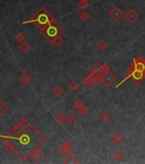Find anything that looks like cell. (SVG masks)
<instances>
[{
	"mask_svg": "<svg viewBox=\"0 0 145 164\" xmlns=\"http://www.w3.org/2000/svg\"><path fill=\"white\" fill-rule=\"evenodd\" d=\"M53 91H54V93L57 95V96H61V95H62L63 94V89L60 86H57L54 90H53Z\"/></svg>",
	"mask_w": 145,
	"mask_h": 164,
	"instance_id": "obj_19",
	"label": "cell"
},
{
	"mask_svg": "<svg viewBox=\"0 0 145 164\" xmlns=\"http://www.w3.org/2000/svg\"><path fill=\"white\" fill-rule=\"evenodd\" d=\"M85 104H84V103L80 100V99H78L75 103H74V107L77 109H81L82 107H84Z\"/></svg>",
	"mask_w": 145,
	"mask_h": 164,
	"instance_id": "obj_22",
	"label": "cell"
},
{
	"mask_svg": "<svg viewBox=\"0 0 145 164\" xmlns=\"http://www.w3.org/2000/svg\"><path fill=\"white\" fill-rule=\"evenodd\" d=\"M89 18H90V15H89L87 12L84 11V10H83V11L80 13V15H79V19H80L81 21H86Z\"/></svg>",
	"mask_w": 145,
	"mask_h": 164,
	"instance_id": "obj_18",
	"label": "cell"
},
{
	"mask_svg": "<svg viewBox=\"0 0 145 164\" xmlns=\"http://www.w3.org/2000/svg\"><path fill=\"white\" fill-rule=\"evenodd\" d=\"M125 17H126V19L129 22L133 23V22H135V21L137 20L138 15H137V13L133 9H130V10L125 14Z\"/></svg>",
	"mask_w": 145,
	"mask_h": 164,
	"instance_id": "obj_5",
	"label": "cell"
},
{
	"mask_svg": "<svg viewBox=\"0 0 145 164\" xmlns=\"http://www.w3.org/2000/svg\"><path fill=\"white\" fill-rule=\"evenodd\" d=\"M55 120L57 122L58 124H62L66 120V118H65V116L62 114H57L55 116Z\"/></svg>",
	"mask_w": 145,
	"mask_h": 164,
	"instance_id": "obj_15",
	"label": "cell"
},
{
	"mask_svg": "<svg viewBox=\"0 0 145 164\" xmlns=\"http://www.w3.org/2000/svg\"><path fill=\"white\" fill-rule=\"evenodd\" d=\"M97 47L101 50V51H104L106 48H107V44H106V42L105 41H99L98 42V44H97Z\"/></svg>",
	"mask_w": 145,
	"mask_h": 164,
	"instance_id": "obj_24",
	"label": "cell"
},
{
	"mask_svg": "<svg viewBox=\"0 0 145 164\" xmlns=\"http://www.w3.org/2000/svg\"><path fill=\"white\" fill-rule=\"evenodd\" d=\"M63 31L61 28V27L57 24L56 22H54L53 21H50L46 28L43 31L44 35L50 41V42H54V40L56 39H57L58 37H60V35L61 34Z\"/></svg>",
	"mask_w": 145,
	"mask_h": 164,
	"instance_id": "obj_1",
	"label": "cell"
},
{
	"mask_svg": "<svg viewBox=\"0 0 145 164\" xmlns=\"http://www.w3.org/2000/svg\"><path fill=\"white\" fill-rule=\"evenodd\" d=\"M89 5V2L88 1H85V0H81L79 3V8L81 10H85L88 7Z\"/></svg>",
	"mask_w": 145,
	"mask_h": 164,
	"instance_id": "obj_17",
	"label": "cell"
},
{
	"mask_svg": "<svg viewBox=\"0 0 145 164\" xmlns=\"http://www.w3.org/2000/svg\"><path fill=\"white\" fill-rule=\"evenodd\" d=\"M79 160L77 158H75L73 156H68L65 161H64V163H79Z\"/></svg>",
	"mask_w": 145,
	"mask_h": 164,
	"instance_id": "obj_13",
	"label": "cell"
},
{
	"mask_svg": "<svg viewBox=\"0 0 145 164\" xmlns=\"http://www.w3.org/2000/svg\"><path fill=\"white\" fill-rule=\"evenodd\" d=\"M79 112L82 116L86 115L87 112H88V109H87L86 106H84V107H82L81 109H79Z\"/></svg>",
	"mask_w": 145,
	"mask_h": 164,
	"instance_id": "obj_26",
	"label": "cell"
},
{
	"mask_svg": "<svg viewBox=\"0 0 145 164\" xmlns=\"http://www.w3.org/2000/svg\"><path fill=\"white\" fill-rule=\"evenodd\" d=\"M68 87H69V89L71 90V91H74L79 89V83H77L76 81H71V82L69 83V85H68Z\"/></svg>",
	"mask_w": 145,
	"mask_h": 164,
	"instance_id": "obj_16",
	"label": "cell"
},
{
	"mask_svg": "<svg viewBox=\"0 0 145 164\" xmlns=\"http://www.w3.org/2000/svg\"><path fill=\"white\" fill-rule=\"evenodd\" d=\"M115 75H113L110 71L104 73L102 76V80L106 86H111L113 84V82L115 81Z\"/></svg>",
	"mask_w": 145,
	"mask_h": 164,
	"instance_id": "obj_4",
	"label": "cell"
},
{
	"mask_svg": "<svg viewBox=\"0 0 145 164\" xmlns=\"http://www.w3.org/2000/svg\"><path fill=\"white\" fill-rule=\"evenodd\" d=\"M100 118H101L102 120H103V121H107V120H108L110 119V116H109L107 112H103V113H102L101 114Z\"/></svg>",
	"mask_w": 145,
	"mask_h": 164,
	"instance_id": "obj_23",
	"label": "cell"
},
{
	"mask_svg": "<svg viewBox=\"0 0 145 164\" xmlns=\"http://www.w3.org/2000/svg\"><path fill=\"white\" fill-rule=\"evenodd\" d=\"M21 49L23 51H28L29 49V45L28 43H27V42H23L21 45Z\"/></svg>",
	"mask_w": 145,
	"mask_h": 164,
	"instance_id": "obj_25",
	"label": "cell"
},
{
	"mask_svg": "<svg viewBox=\"0 0 145 164\" xmlns=\"http://www.w3.org/2000/svg\"><path fill=\"white\" fill-rule=\"evenodd\" d=\"M131 73V78L134 80V81L136 82H139L141 81L145 77V73L142 72H138V71H130Z\"/></svg>",
	"mask_w": 145,
	"mask_h": 164,
	"instance_id": "obj_9",
	"label": "cell"
},
{
	"mask_svg": "<svg viewBox=\"0 0 145 164\" xmlns=\"http://www.w3.org/2000/svg\"><path fill=\"white\" fill-rule=\"evenodd\" d=\"M23 39H24V37L22 36V34H19V35H18V36L16 37V39H18L19 41H21V40H22Z\"/></svg>",
	"mask_w": 145,
	"mask_h": 164,
	"instance_id": "obj_30",
	"label": "cell"
},
{
	"mask_svg": "<svg viewBox=\"0 0 145 164\" xmlns=\"http://www.w3.org/2000/svg\"><path fill=\"white\" fill-rule=\"evenodd\" d=\"M32 21L36 22L39 26L44 27L45 25H48L50 21H52V17L46 11L44 8H41L34 15Z\"/></svg>",
	"mask_w": 145,
	"mask_h": 164,
	"instance_id": "obj_2",
	"label": "cell"
},
{
	"mask_svg": "<svg viewBox=\"0 0 145 164\" xmlns=\"http://www.w3.org/2000/svg\"><path fill=\"white\" fill-rule=\"evenodd\" d=\"M102 69H103V72L106 73V72H108V71H109L110 68H109L108 64L105 63V64H102Z\"/></svg>",
	"mask_w": 145,
	"mask_h": 164,
	"instance_id": "obj_28",
	"label": "cell"
},
{
	"mask_svg": "<svg viewBox=\"0 0 145 164\" xmlns=\"http://www.w3.org/2000/svg\"><path fill=\"white\" fill-rule=\"evenodd\" d=\"M102 75H98V74H91L89 76V86H96L98 81L102 80Z\"/></svg>",
	"mask_w": 145,
	"mask_h": 164,
	"instance_id": "obj_7",
	"label": "cell"
},
{
	"mask_svg": "<svg viewBox=\"0 0 145 164\" xmlns=\"http://www.w3.org/2000/svg\"><path fill=\"white\" fill-rule=\"evenodd\" d=\"M21 80L24 82V84H28L29 81L31 80V76L28 75V74H24V75H21Z\"/></svg>",
	"mask_w": 145,
	"mask_h": 164,
	"instance_id": "obj_20",
	"label": "cell"
},
{
	"mask_svg": "<svg viewBox=\"0 0 145 164\" xmlns=\"http://www.w3.org/2000/svg\"><path fill=\"white\" fill-rule=\"evenodd\" d=\"M91 74H98V75H103V69H102V64L97 62L92 68H91Z\"/></svg>",
	"mask_w": 145,
	"mask_h": 164,
	"instance_id": "obj_10",
	"label": "cell"
},
{
	"mask_svg": "<svg viewBox=\"0 0 145 164\" xmlns=\"http://www.w3.org/2000/svg\"><path fill=\"white\" fill-rule=\"evenodd\" d=\"M112 140L116 143V144H120L123 140V136L120 134L119 133H116L112 137Z\"/></svg>",
	"mask_w": 145,
	"mask_h": 164,
	"instance_id": "obj_12",
	"label": "cell"
},
{
	"mask_svg": "<svg viewBox=\"0 0 145 164\" xmlns=\"http://www.w3.org/2000/svg\"><path fill=\"white\" fill-rule=\"evenodd\" d=\"M54 44H56L57 45H61L62 43H63V39L61 38V37H58L57 39H56L53 42Z\"/></svg>",
	"mask_w": 145,
	"mask_h": 164,
	"instance_id": "obj_27",
	"label": "cell"
},
{
	"mask_svg": "<svg viewBox=\"0 0 145 164\" xmlns=\"http://www.w3.org/2000/svg\"><path fill=\"white\" fill-rule=\"evenodd\" d=\"M32 156L33 160H35L36 162H40L43 159L44 154L40 150H35L32 153Z\"/></svg>",
	"mask_w": 145,
	"mask_h": 164,
	"instance_id": "obj_11",
	"label": "cell"
},
{
	"mask_svg": "<svg viewBox=\"0 0 145 164\" xmlns=\"http://www.w3.org/2000/svg\"><path fill=\"white\" fill-rule=\"evenodd\" d=\"M72 145L70 143H64L59 149L60 153L62 155V156H67L68 155L71 151H72Z\"/></svg>",
	"mask_w": 145,
	"mask_h": 164,
	"instance_id": "obj_6",
	"label": "cell"
},
{
	"mask_svg": "<svg viewBox=\"0 0 145 164\" xmlns=\"http://www.w3.org/2000/svg\"><path fill=\"white\" fill-rule=\"evenodd\" d=\"M123 156H124V154L119 149L116 150L115 152V154H114V159L116 160V161H120L123 158Z\"/></svg>",
	"mask_w": 145,
	"mask_h": 164,
	"instance_id": "obj_14",
	"label": "cell"
},
{
	"mask_svg": "<svg viewBox=\"0 0 145 164\" xmlns=\"http://www.w3.org/2000/svg\"><path fill=\"white\" fill-rule=\"evenodd\" d=\"M82 85L83 86H89V76L82 80Z\"/></svg>",
	"mask_w": 145,
	"mask_h": 164,
	"instance_id": "obj_29",
	"label": "cell"
},
{
	"mask_svg": "<svg viewBox=\"0 0 145 164\" xmlns=\"http://www.w3.org/2000/svg\"><path fill=\"white\" fill-rule=\"evenodd\" d=\"M130 71H138L145 73V61L142 57L134 60L133 63L130 66Z\"/></svg>",
	"mask_w": 145,
	"mask_h": 164,
	"instance_id": "obj_3",
	"label": "cell"
},
{
	"mask_svg": "<svg viewBox=\"0 0 145 164\" xmlns=\"http://www.w3.org/2000/svg\"><path fill=\"white\" fill-rule=\"evenodd\" d=\"M66 120L69 123V124H71V125H73V123L76 121V118L74 117V116L72 115V114H69L68 115V116L66 118Z\"/></svg>",
	"mask_w": 145,
	"mask_h": 164,
	"instance_id": "obj_21",
	"label": "cell"
},
{
	"mask_svg": "<svg viewBox=\"0 0 145 164\" xmlns=\"http://www.w3.org/2000/svg\"><path fill=\"white\" fill-rule=\"evenodd\" d=\"M80 1H81V0H80ZM85 1H88V2H89V1H90V0H85Z\"/></svg>",
	"mask_w": 145,
	"mask_h": 164,
	"instance_id": "obj_31",
	"label": "cell"
},
{
	"mask_svg": "<svg viewBox=\"0 0 145 164\" xmlns=\"http://www.w3.org/2000/svg\"><path fill=\"white\" fill-rule=\"evenodd\" d=\"M123 12L121 11V10L120 9H119V8H114L111 11H110V13H109V15L115 20V21H119V20H120V18L123 16Z\"/></svg>",
	"mask_w": 145,
	"mask_h": 164,
	"instance_id": "obj_8",
	"label": "cell"
}]
</instances>
